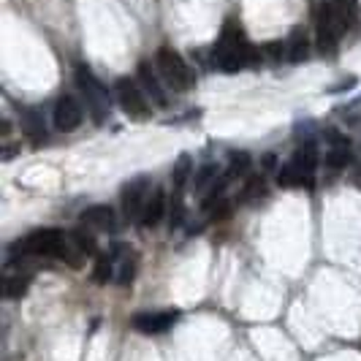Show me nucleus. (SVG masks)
I'll use <instances>...</instances> for the list:
<instances>
[{
  "label": "nucleus",
  "instance_id": "f257e3e1",
  "mask_svg": "<svg viewBox=\"0 0 361 361\" xmlns=\"http://www.w3.org/2000/svg\"><path fill=\"white\" fill-rule=\"evenodd\" d=\"M212 57H215V66L220 71L236 73L247 68V66H258L261 63V49H255L253 44L245 38V30L239 27V22L228 19L220 30Z\"/></svg>",
  "mask_w": 361,
  "mask_h": 361
},
{
  "label": "nucleus",
  "instance_id": "f03ea898",
  "mask_svg": "<svg viewBox=\"0 0 361 361\" xmlns=\"http://www.w3.org/2000/svg\"><path fill=\"white\" fill-rule=\"evenodd\" d=\"M155 68L161 73L163 85L171 87L174 92H190L196 87V73H193V68L171 47H161L155 52Z\"/></svg>",
  "mask_w": 361,
  "mask_h": 361
},
{
  "label": "nucleus",
  "instance_id": "7ed1b4c3",
  "mask_svg": "<svg viewBox=\"0 0 361 361\" xmlns=\"http://www.w3.org/2000/svg\"><path fill=\"white\" fill-rule=\"evenodd\" d=\"M14 255H38V258H66L68 253V242L63 231L57 228H41L33 234L22 236L11 247Z\"/></svg>",
  "mask_w": 361,
  "mask_h": 361
},
{
  "label": "nucleus",
  "instance_id": "20e7f679",
  "mask_svg": "<svg viewBox=\"0 0 361 361\" xmlns=\"http://www.w3.org/2000/svg\"><path fill=\"white\" fill-rule=\"evenodd\" d=\"M76 85H79V90H82V95H85V104H87V109H90V117L95 120V123H104L109 114V106H111L106 85H104V82H101L85 63L76 66Z\"/></svg>",
  "mask_w": 361,
  "mask_h": 361
},
{
  "label": "nucleus",
  "instance_id": "39448f33",
  "mask_svg": "<svg viewBox=\"0 0 361 361\" xmlns=\"http://www.w3.org/2000/svg\"><path fill=\"white\" fill-rule=\"evenodd\" d=\"M114 95H117V101H120V109L126 111L130 120H149L152 106H149V98H147V92L142 90L139 82H133V79H128V76L117 79Z\"/></svg>",
  "mask_w": 361,
  "mask_h": 361
},
{
  "label": "nucleus",
  "instance_id": "423d86ee",
  "mask_svg": "<svg viewBox=\"0 0 361 361\" xmlns=\"http://www.w3.org/2000/svg\"><path fill=\"white\" fill-rule=\"evenodd\" d=\"M315 33H318V49L321 54H334L337 52V44H340V25L334 19L331 11V3H321L318 6V14H315Z\"/></svg>",
  "mask_w": 361,
  "mask_h": 361
},
{
  "label": "nucleus",
  "instance_id": "0eeeda50",
  "mask_svg": "<svg viewBox=\"0 0 361 361\" xmlns=\"http://www.w3.org/2000/svg\"><path fill=\"white\" fill-rule=\"evenodd\" d=\"M82 104L73 98V95H60L54 101L52 109V123L60 133H73L76 128L82 126Z\"/></svg>",
  "mask_w": 361,
  "mask_h": 361
},
{
  "label": "nucleus",
  "instance_id": "6e6552de",
  "mask_svg": "<svg viewBox=\"0 0 361 361\" xmlns=\"http://www.w3.org/2000/svg\"><path fill=\"white\" fill-rule=\"evenodd\" d=\"M147 196H149V180L147 177H136L123 188V199L120 201H123V215H126L128 223L142 217Z\"/></svg>",
  "mask_w": 361,
  "mask_h": 361
},
{
  "label": "nucleus",
  "instance_id": "1a4fd4ad",
  "mask_svg": "<svg viewBox=\"0 0 361 361\" xmlns=\"http://www.w3.org/2000/svg\"><path fill=\"white\" fill-rule=\"evenodd\" d=\"M180 318L177 310H166V312H139L133 315V329L145 331V334H163L166 329H171L174 321Z\"/></svg>",
  "mask_w": 361,
  "mask_h": 361
},
{
  "label": "nucleus",
  "instance_id": "9d476101",
  "mask_svg": "<svg viewBox=\"0 0 361 361\" xmlns=\"http://www.w3.org/2000/svg\"><path fill=\"white\" fill-rule=\"evenodd\" d=\"M136 79H139L142 90L147 92V98H149L155 106H158V109L169 106V95H166V90H163V85H161V79H158V73H155V68H152L149 63H139Z\"/></svg>",
  "mask_w": 361,
  "mask_h": 361
},
{
  "label": "nucleus",
  "instance_id": "9b49d317",
  "mask_svg": "<svg viewBox=\"0 0 361 361\" xmlns=\"http://www.w3.org/2000/svg\"><path fill=\"white\" fill-rule=\"evenodd\" d=\"M166 193H163V188H155L149 196H147V204L145 209H142V217H139V223L145 226V228H155L158 223L163 220L166 215Z\"/></svg>",
  "mask_w": 361,
  "mask_h": 361
},
{
  "label": "nucleus",
  "instance_id": "f8f14e48",
  "mask_svg": "<svg viewBox=\"0 0 361 361\" xmlns=\"http://www.w3.org/2000/svg\"><path fill=\"white\" fill-rule=\"evenodd\" d=\"M82 223H85L87 228L111 231V228H114V209H111V207H104V204L90 207V209H85V212H82Z\"/></svg>",
  "mask_w": 361,
  "mask_h": 361
},
{
  "label": "nucleus",
  "instance_id": "ddd939ff",
  "mask_svg": "<svg viewBox=\"0 0 361 361\" xmlns=\"http://www.w3.org/2000/svg\"><path fill=\"white\" fill-rule=\"evenodd\" d=\"M331 3V11H334V19L340 25V30H350L353 22L359 17V0H329Z\"/></svg>",
  "mask_w": 361,
  "mask_h": 361
},
{
  "label": "nucleus",
  "instance_id": "4468645a",
  "mask_svg": "<svg viewBox=\"0 0 361 361\" xmlns=\"http://www.w3.org/2000/svg\"><path fill=\"white\" fill-rule=\"evenodd\" d=\"M22 130L30 142L41 145L47 139V128H44V117L38 114L36 109H25V123H22Z\"/></svg>",
  "mask_w": 361,
  "mask_h": 361
},
{
  "label": "nucleus",
  "instance_id": "2eb2a0df",
  "mask_svg": "<svg viewBox=\"0 0 361 361\" xmlns=\"http://www.w3.org/2000/svg\"><path fill=\"white\" fill-rule=\"evenodd\" d=\"M190 174H193V161H190L188 152H182L180 158H177V163H174V171H171V185H174V193H177V196L185 190Z\"/></svg>",
  "mask_w": 361,
  "mask_h": 361
},
{
  "label": "nucleus",
  "instance_id": "dca6fc26",
  "mask_svg": "<svg viewBox=\"0 0 361 361\" xmlns=\"http://www.w3.org/2000/svg\"><path fill=\"white\" fill-rule=\"evenodd\" d=\"M217 180H220V166H217V163H207V166H201L196 180H193V190H196L199 196H204Z\"/></svg>",
  "mask_w": 361,
  "mask_h": 361
},
{
  "label": "nucleus",
  "instance_id": "f3484780",
  "mask_svg": "<svg viewBox=\"0 0 361 361\" xmlns=\"http://www.w3.org/2000/svg\"><path fill=\"white\" fill-rule=\"evenodd\" d=\"M71 245L79 250V253L85 255H95L98 253V242H95V234L92 231H87V226L85 228H73L71 231Z\"/></svg>",
  "mask_w": 361,
  "mask_h": 361
},
{
  "label": "nucleus",
  "instance_id": "a211bd4d",
  "mask_svg": "<svg viewBox=\"0 0 361 361\" xmlns=\"http://www.w3.org/2000/svg\"><path fill=\"white\" fill-rule=\"evenodd\" d=\"M310 54V38L305 36V30H293L288 38V60L290 63H302Z\"/></svg>",
  "mask_w": 361,
  "mask_h": 361
},
{
  "label": "nucleus",
  "instance_id": "6ab92c4d",
  "mask_svg": "<svg viewBox=\"0 0 361 361\" xmlns=\"http://www.w3.org/2000/svg\"><path fill=\"white\" fill-rule=\"evenodd\" d=\"M111 274H117V271H114V253L101 255L98 264H95V269H92V280H95L98 286H106L109 280H111Z\"/></svg>",
  "mask_w": 361,
  "mask_h": 361
},
{
  "label": "nucleus",
  "instance_id": "aec40b11",
  "mask_svg": "<svg viewBox=\"0 0 361 361\" xmlns=\"http://www.w3.org/2000/svg\"><path fill=\"white\" fill-rule=\"evenodd\" d=\"M250 155L247 152H231V158H228V171H226V177L228 180H234V177H242V174H247L250 171Z\"/></svg>",
  "mask_w": 361,
  "mask_h": 361
},
{
  "label": "nucleus",
  "instance_id": "412c9836",
  "mask_svg": "<svg viewBox=\"0 0 361 361\" xmlns=\"http://www.w3.org/2000/svg\"><path fill=\"white\" fill-rule=\"evenodd\" d=\"M30 286V277L27 274H8L6 277V299H19V296H25V290Z\"/></svg>",
  "mask_w": 361,
  "mask_h": 361
},
{
  "label": "nucleus",
  "instance_id": "4be33fe9",
  "mask_svg": "<svg viewBox=\"0 0 361 361\" xmlns=\"http://www.w3.org/2000/svg\"><path fill=\"white\" fill-rule=\"evenodd\" d=\"M264 193V177H250L247 185L236 193V204H247V201H253L255 196H261Z\"/></svg>",
  "mask_w": 361,
  "mask_h": 361
},
{
  "label": "nucleus",
  "instance_id": "5701e85b",
  "mask_svg": "<svg viewBox=\"0 0 361 361\" xmlns=\"http://www.w3.org/2000/svg\"><path fill=\"white\" fill-rule=\"evenodd\" d=\"M133 274H136V258H133V255L128 258L126 255L123 264L117 267V283H120V286H128V283L133 280Z\"/></svg>",
  "mask_w": 361,
  "mask_h": 361
},
{
  "label": "nucleus",
  "instance_id": "b1692460",
  "mask_svg": "<svg viewBox=\"0 0 361 361\" xmlns=\"http://www.w3.org/2000/svg\"><path fill=\"white\" fill-rule=\"evenodd\" d=\"M283 52H286V47H283L280 41H269V44H264V47H261V54H267V57L274 60V63L283 57Z\"/></svg>",
  "mask_w": 361,
  "mask_h": 361
},
{
  "label": "nucleus",
  "instance_id": "393cba45",
  "mask_svg": "<svg viewBox=\"0 0 361 361\" xmlns=\"http://www.w3.org/2000/svg\"><path fill=\"white\" fill-rule=\"evenodd\" d=\"M182 215H185V209H182V201L177 199L171 207H169V226H171V228H177V226H180V220H182Z\"/></svg>",
  "mask_w": 361,
  "mask_h": 361
},
{
  "label": "nucleus",
  "instance_id": "a878e982",
  "mask_svg": "<svg viewBox=\"0 0 361 361\" xmlns=\"http://www.w3.org/2000/svg\"><path fill=\"white\" fill-rule=\"evenodd\" d=\"M356 82H359L356 76H348V79H345V82H340V85H331V87H329V92H345V90H353V87H356Z\"/></svg>",
  "mask_w": 361,
  "mask_h": 361
},
{
  "label": "nucleus",
  "instance_id": "bb28decb",
  "mask_svg": "<svg viewBox=\"0 0 361 361\" xmlns=\"http://www.w3.org/2000/svg\"><path fill=\"white\" fill-rule=\"evenodd\" d=\"M264 171H271V169H274V163H277V158H274V155H264Z\"/></svg>",
  "mask_w": 361,
  "mask_h": 361
},
{
  "label": "nucleus",
  "instance_id": "cd10ccee",
  "mask_svg": "<svg viewBox=\"0 0 361 361\" xmlns=\"http://www.w3.org/2000/svg\"><path fill=\"white\" fill-rule=\"evenodd\" d=\"M356 104H361V95H359V98H356Z\"/></svg>",
  "mask_w": 361,
  "mask_h": 361
}]
</instances>
